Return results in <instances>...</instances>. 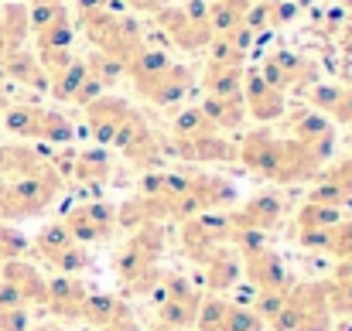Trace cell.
Returning a JSON list of instances; mask_svg holds the SVG:
<instances>
[{
	"mask_svg": "<svg viewBox=\"0 0 352 331\" xmlns=\"http://www.w3.org/2000/svg\"><path fill=\"white\" fill-rule=\"evenodd\" d=\"M236 161L250 174H256L270 185H311L332 157L308 144H298L291 137H274L267 130H253L239 140Z\"/></svg>",
	"mask_w": 352,
	"mask_h": 331,
	"instance_id": "6da1fadb",
	"label": "cell"
},
{
	"mask_svg": "<svg viewBox=\"0 0 352 331\" xmlns=\"http://www.w3.org/2000/svg\"><path fill=\"white\" fill-rule=\"evenodd\" d=\"M233 249L239 253V266L246 273V280L256 290V315L263 321L274 318V311L280 308L284 294L294 287V273L284 263V256L267 242L263 232H233Z\"/></svg>",
	"mask_w": 352,
	"mask_h": 331,
	"instance_id": "7a4b0ae2",
	"label": "cell"
},
{
	"mask_svg": "<svg viewBox=\"0 0 352 331\" xmlns=\"http://www.w3.org/2000/svg\"><path fill=\"white\" fill-rule=\"evenodd\" d=\"M168 249V232H164V222H147V225H137L130 229L126 242L113 253V273L117 280L126 287V294H144L151 297V290L157 287L161 280V256Z\"/></svg>",
	"mask_w": 352,
	"mask_h": 331,
	"instance_id": "3957f363",
	"label": "cell"
},
{
	"mask_svg": "<svg viewBox=\"0 0 352 331\" xmlns=\"http://www.w3.org/2000/svg\"><path fill=\"white\" fill-rule=\"evenodd\" d=\"M274 331H336V318L325 301L322 280H294V287L284 294L280 308L267 321Z\"/></svg>",
	"mask_w": 352,
	"mask_h": 331,
	"instance_id": "277c9868",
	"label": "cell"
},
{
	"mask_svg": "<svg viewBox=\"0 0 352 331\" xmlns=\"http://www.w3.org/2000/svg\"><path fill=\"white\" fill-rule=\"evenodd\" d=\"M65 181L58 171L52 174H38V178H17L7 181L3 178V192H0V222H17L41 216L45 209L55 205V198L62 195Z\"/></svg>",
	"mask_w": 352,
	"mask_h": 331,
	"instance_id": "5b68a950",
	"label": "cell"
},
{
	"mask_svg": "<svg viewBox=\"0 0 352 331\" xmlns=\"http://www.w3.org/2000/svg\"><path fill=\"white\" fill-rule=\"evenodd\" d=\"M151 297H154L157 325L188 331V328H195V318H199V308H202V297L206 294L185 273H161V280L151 290Z\"/></svg>",
	"mask_w": 352,
	"mask_h": 331,
	"instance_id": "8992f818",
	"label": "cell"
},
{
	"mask_svg": "<svg viewBox=\"0 0 352 331\" xmlns=\"http://www.w3.org/2000/svg\"><path fill=\"white\" fill-rule=\"evenodd\" d=\"M31 253L38 260H45L52 270L65 273V277H79L93 266V256H89V246L76 242L72 232L62 225V219H52L41 225V232L34 236L31 242Z\"/></svg>",
	"mask_w": 352,
	"mask_h": 331,
	"instance_id": "52a82bcc",
	"label": "cell"
},
{
	"mask_svg": "<svg viewBox=\"0 0 352 331\" xmlns=\"http://www.w3.org/2000/svg\"><path fill=\"white\" fill-rule=\"evenodd\" d=\"M62 225L72 232L76 242L82 246H93V242H107L113 239L120 229L117 222V205L110 202H79L72 205L65 216H62Z\"/></svg>",
	"mask_w": 352,
	"mask_h": 331,
	"instance_id": "ba28073f",
	"label": "cell"
},
{
	"mask_svg": "<svg viewBox=\"0 0 352 331\" xmlns=\"http://www.w3.org/2000/svg\"><path fill=\"white\" fill-rule=\"evenodd\" d=\"M195 328L199 331H267V321L253 308H246V304H236V301H226L219 294H209V297H202Z\"/></svg>",
	"mask_w": 352,
	"mask_h": 331,
	"instance_id": "9c48e42d",
	"label": "cell"
},
{
	"mask_svg": "<svg viewBox=\"0 0 352 331\" xmlns=\"http://www.w3.org/2000/svg\"><path fill=\"white\" fill-rule=\"evenodd\" d=\"M233 242V225L226 212H202L182 222V249L192 263H199L209 249Z\"/></svg>",
	"mask_w": 352,
	"mask_h": 331,
	"instance_id": "30bf717a",
	"label": "cell"
},
{
	"mask_svg": "<svg viewBox=\"0 0 352 331\" xmlns=\"http://www.w3.org/2000/svg\"><path fill=\"white\" fill-rule=\"evenodd\" d=\"M233 232H270L284 222V202L277 192H256L243 202H236L233 209L226 212Z\"/></svg>",
	"mask_w": 352,
	"mask_h": 331,
	"instance_id": "8fae6325",
	"label": "cell"
},
{
	"mask_svg": "<svg viewBox=\"0 0 352 331\" xmlns=\"http://www.w3.org/2000/svg\"><path fill=\"white\" fill-rule=\"evenodd\" d=\"M93 290H89V284L82 277L55 273V277H48L41 315H48L52 321H82V308H86V297Z\"/></svg>",
	"mask_w": 352,
	"mask_h": 331,
	"instance_id": "7c38bea8",
	"label": "cell"
},
{
	"mask_svg": "<svg viewBox=\"0 0 352 331\" xmlns=\"http://www.w3.org/2000/svg\"><path fill=\"white\" fill-rule=\"evenodd\" d=\"M164 31L182 45V48H202L212 41V24H209V3H188V7H168L161 10Z\"/></svg>",
	"mask_w": 352,
	"mask_h": 331,
	"instance_id": "4fadbf2b",
	"label": "cell"
},
{
	"mask_svg": "<svg viewBox=\"0 0 352 331\" xmlns=\"http://www.w3.org/2000/svg\"><path fill=\"white\" fill-rule=\"evenodd\" d=\"M113 144L126 154V161H130L133 168H154V161L161 157V147H157L154 130L147 126V119L137 110H130V116L123 119V126H120Z\"/></svg>",
	"mask_w": 352,
	"mask_h": 331,
	"instance_id": "5bb4252c",
	"label": "cell"
},
{
	"mask_svg": "<svg viewBox=\"0 0 352 331\" xmlns=\"http://www.w3.org/2000/svg\"><path fill=\"white\" fill-rule=\"evenodd\" d=\"M315 188L308 192V202L315 205H332V209H349L352 205V154L346 161L325 164L322 174L311 181Z\"/></svg>",
	"mask_w": 352,
	"mask_h": 331,
	"instance_id": "9a60e30c",
	"label": "cell"
},
{
	"mask_svg": "<svg viewBox=\"0 0 352 331\" xmlns=\"http://www.w3.org/2000/svg\"><path fill=\"white\" fill-rule=\"evenodd\" d=\"M199 266H202V280H206L209 294H219V297L230 294L236 284H239V277H243L239 253L233 249V242H223V246L209 249V253L199 260Z\"/></svg>",
	"mask_w": 352,
	"mask_h": 331,
	"instance_id": "2e32d148",
	"label": "cell"
},
{
	"mask_svg": "<svg viewBox=\"0 0 352 331\" xmlns=\"http://www.w3.org/2000/svg\"><path fill=\"white\" fill-rule=\"evenodd\" d=\"M58 174H62L65 185L76 181V185H82V188H103V185L110 181V174H113V161H110L107 150L93 147V150H79V154H72L69 164L58 168Z\"/></svg>",
	"mask_w": 352,
	"mask_h": 331,
	"instance_id": "e0dca14e",
	"label": "cell"
},
{
	"mask_svg": "<svg viewBox=\"0 0 352 331\" xmlns=\"http://www.w3.org/2000/svg\"><path fill=\"white\" fill-rule=\"evenodd\" d=\"M58 171L55 161H48L41 150L24 147V144H0V178L17 181V178H38Z\"/></svg>",
	"mask_w": 352,
	"mask_h": 331,
	"instance_id": "ac0fdd59",
	"label": "cell"
},
{
	"mask_svg": "<svg viewBox=\"0 0 352 331\" xmlns=\"http://www.w3.org/2000/svg\"><path fill=\"white\" fill-rule=\"evenodd\" d=\"M0 280L10 284V287L17 290V297H21L31 311H41V304H45V290H48V277H45L34 263H28V260L3 263V266H0Z\"/></svg>",
	"mask_w": 352,
	"mask_h": 331,
	"instance_id": "d6986e66",
	"label": "cell"
},
{
	"mask_svg": "<svg viewBox=\"0 0 352 331\" xmlns=\"http://www.w3.org/2000/svg\"><path fill=\"white\" fill-rule=\"evenodd\" d=\"M137 89H140L151 103H157V106H175V103H182V100L188 96V89H192V72H188L185 65H168L164 72H157V76L137 82Z\"/></svg>",
	"mask_w": 352,
	"mask_h": 331,
	"instance_id": "ffe728a7",
	"label": "cell"
},
{
	"mask_svg": "<svg viewBox=\"0 0 352 331\" xmlns=\"http://www.w3.org/2000/svg\"><path fill=\"white\" fill-rule=\"evenodd\" d=\"M243 86H246V89H243V106H246V113H250L253 119L270 123V119L284 116V110H287V96H284L280 89H274L270 82H263L260 72H250Z\"/></svg>",
	"mask_w": 352,
	"mask_h": 331,
	"instance_id": "44dd1931",
	"label": "cell"
},
{
	"mask_svg": "<svg viewBox=\"0 0 352 331\" xmlns=\"http://www.w3.org/2000/svg\"><path fill=\"white\" fill-rule=\"evenodd\" d=\"M130 103H123L117 96H96L89 106H86V119H89V130L96 137V144H113L123 126V119L130 116Z\"/></svg>",
	"mask_w": 352,
	"mask_h": 331,
	"instance_id": "7402d4cb",
	"label": "cell"
},
{
	"mask_svg": "<svg viewBox=\"0 0 352 331\" xmlns=\"http://www.w3.org/2000/svg\"><path fill=\"white\" fill-rule=\"evenodd\" d=\"M175 150L185 157V161H195V164H212V161H236V144L223 140L219 133H209V137H195V140H178Z\"/></svg>",
	"mask_w": 352,
	"mask_h": 331,
	"instance_id": "603a6c76",
	"label": "cell"
},
{
	"mask_svg": "<svg viewBox=\"0 0 352 331\" xmlns=\"http://www.w3.org/2000/svg\"><path fill=\"white\" fill-rule=\"evenodd\" d=\"M126 311V304L120 301L117 294H89L86 297V308H82V321L86 325H93V328H103V325H110L113 318H120Z\"/></svg>",
	"mask_w": 352,
	"mask_h": 331,
	"instance_id": "cb8c5ba5",
	"label": "cell"
},
{
	"mask_svg": "<svg viewBox=\"0 0 352 331\" xmlns=\"http://www.w3.org/2000/svg\"><path fill=\"white\" fill-rule=\"evenodd\" d=\"M206 113V119L216 126V130H236L246 116V106L243 100H216V96H206V103L199 106Z\"/></svg>",
	"mask_w": 352,
	"mask_h": 331,
	"instance_id": "d4e9b609",
	"label": "cell"
},
{
	"mask_svg": "<svg viewBox=\"0 0 352 331\" xmlns=\"http://www.w3.org/2000/svg\"><path fill=\"white\" fill-rule=\"evenodd\" d=\"M339 219H346V209H332V205H315V202H305L294 216V225H298V236L301 232H318V229H329Z\"/></svg>",
	"mask_w": 352,
	"mask_h": 331,
	"instance_id": "484cf974",
	"label": "cell"
},
{
	"mask_svg": "<svg viewBox=\"0 0 352 331\" xmlns=\"http://www.w3.org/2000/svg\"><path fill=\"white\" fill-rule=\"evenodd\" d=\"M86 76H89V65L72 58V62L52 79V93H55V100H62V103H76V96H79Z\"/></svg>",
	"mask_w": 352,
	"mask_h": 331,
	"instance_id": "4316f807",
	"label": "cell"
},
{
	"mask_svg": "<svg viewBox=\"0 0 352 331\" xmlns=\"http://www.w3.org/2000/svg\"><path fill=\"white\" fill-rule=\"evenodd\" d=\"M325 287V301H329V311L336 321H352V280H339V277H329L322 280Z\"/></svg>",
	"mask_w": 352,
	"mask_h": 331,
	"instance_id": "83f0119b",
	"label": "cell"
},
{
	"mask_svg": "<svg viewBox=\"0 0 352 331\" xmlns=\"http://www.w3.org/2000/svg\"><path fill=\"white\" fill-rule=\"evenodd\" d=\"M209 133H219L209 119H206V113L199 110H185L178 119H175V126H171V137H175V144L178 140H195V137H209Z\"/></svg>",
	"mask_w": 352,
	"mask_h": 331,
	"instance_id": "f1b7e54d",
	"label": "cell"
},
{
	"mask_svg": "<svg viewBox=\"0 0 352 331\" xmlns=\"http://www.w3.org/2000/svg\"><path fill=\"white\" fill-rule=\"evenodd\" d=\"M31 253V239L21 236L14 225L0 222V266L3 263H14V260H24Z\"/></svg>",
	"mask_w": 352,
	"mask_h": 331,
	"instance_id": "f546056e",
	"label": "cell"
},
{
	"mask_svg": "<svg viewBox=\"0 0 352 331\" xmlns=\"http://www.w3.org/2000/svg\"><path fill=\"white\" fill-rule=\"evenodd\" d=\"M34 325L31 308H0V331H28Z\"/></svg>",
	"mask_w": 352,
	"mask_h": 331,
	"instance_id": "4dcf8cb0",
	"label": "cell"
},
{
	"mask_svg": "<svg viewBox=\"0 0 352 331\" xmlns=\"http://www.w3.org/2000/svg\"><path fill=\"white\" fill-rule=\"evenodd\" d=\"M332 116H336L339 123L352 126V89H342V93H339V100H336V106H332Z\"/></svg>",
	"mask_w": 352,
	"mask_h": 331,
	"instance_id": "1f68e13d",
	"label": "cell"
},
{
	"mask_svg": "<svg viewBox=\"0 0 352 331\" xmlns=\"http://www.w3.org/2000/svg\"><path fill=\"white\" fill-rule=\"evenodd\" d=\"M96 331H140V325H137V318H133L130 308H126L120 318H113L110 325H103V328H96Z\"/></svg>",
	"mask_w": 352,
	"mask_h": 331,
	"instance_id": "d6a6232c",
	"label": "cell"
},
{
	"mask_svg": "<svg viewBox=\"0 0 352 331\" xmlns=\"http://www.w3.org/2000/svg\"><path fill=\"white\" fill-rule=\"evenodd\" d=\"M332 277H339V280H352V256H346V260H339V263H336Z\"/></svg>",
	"mask_w": 352,
	"mask_h": 331,
	"instance_id": "836d02e7",
	"label": "cell"
},
{
	"mask_svg": "<svg viewBox=\"0 0 352 331\" xmlns=\"http://www.w3.org/2000/svg\"><path fill=\"white\" fill-rule=\"evenodd\" d=\"M28 331H69L65 325H58V321H41V325H31Z\"/></svg>",
	"mask_w": 352,
	"mask_h": 331,
	"instance_id": "e575fe53",
	"label": "cell"
},
{
	"mask_svg": "<svg viewBox=\"0 0 352 331\" xmlns=\"http://www.w3.org/2000/svg\"><path fill=\"white\" fill-rule=\"evenodd\" d=\"M130 7H157V0H126Z\"/></svg>",
	"mask_w": 352,
	"mask_h": 331,
	"instance_id": "d590c367",
	"label": "cell"
},
{
	"mask_svg": "<svg viewBox=\"0 0 352 331\" xmlns=\"http://www.w3.org/2000/svg\"><path fill=\"white\" fill-rule=\"evenodd\" d=\"M151 331H178V328H168V325H154Z\"/></svg>",
	"mask_w": 352,
	"mask_h": 331,
	"instance_id": "8d00e7d4",
	"label": "cell"
}]
</instances>
